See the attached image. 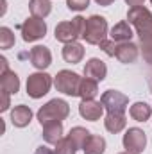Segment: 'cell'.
Here are the masks:
<instances>
[{
    "mask_svg": "<svg viewBox=\"0 0 152 154\" xmlns=\"http://www.w3.org/2000/svg\"><path fill=\"white\" fill-rule=\"evenodd\" d=\"M56 86H57V90H61V91L66 93V95H79L81 79H79L77 74H72V72L63 70L59 75L56 77Z\"/></svg>",
    "mask_w": 152,
    "mask_h": 154,
    "instance_id": "4",
    "label": "cell"
},
{
    "mask_svg": "<svg viewBox=\"0 0 152 154\" xmlns=\"http://www.w3.org/2000/svg\"><path fill=\"white\" fill-rule=\"evenodd\" d=\"M22 31H23V39H25V41H34V39L45 36L47 25H45V22L39 20V18H29V20L22 25Z\"/></svg>",
    "mask_w": 152,
    "mask_h": 154,
    "instance_id": "7",
    "label": "cell"
},
{
    "mask_svg": "<svg viewBox=\"0 0 152 154\" xmlns=\"http://www.w3.org/2000/svg\"><path fill=\"white\" fill-rule=\"evenodd\" d=\"M97 2H99L100 5H109V4H111L113 0H97Z\"/></svg>",
    "mask_w": 152,
    "mask_h": 154,
    "instance_id": "28",
    "label": "cell"
},
{
    "mask_svg": "<svg viewBox=\"0 0 152 154\" xmlns=\"http://www.w3.org/2000/svg\"><path fill=\"white\" fill-rule=\"evenodd\" d=\"M66 115H68V104L65 100H57L56 99V100H50L45 108L39 109L38 118H39V122H41V125H45L50 120L52 122H57V120L65 118Z\"/></svg>",
    "mask_w": 152,
    "mask_h": 154,
    "instance_id": "2",
    "label": "cell"
},
{
    "mask_svg": "<svg viewBox=\"0 0 152 154\" xmlns=\"http://www.w3.org/2000/svg\"><path fill=\"white\" fill-rule=\"evenodd\" d=\"M48 88H50V77L47 74H34L27 81V93L34 99L45 95L48 91Z\"/></svg>",
    "mask_w": 152,
    "mask_h": 154,
    "instance_id": "6",
    "label": "cell"
},
{
    "mask_svg": "<svg viewBox=\"0 0 152 154\" xmlns=\"http://www.w3.org/2000/svg\"><path fill=\"white\" fill-rule=\"evenodd\" d=\"M150 2H152V0H150Z\"/></svg>",
    "mask_w": 152,
    "mask_h": 154,
    "instance_id": "29",
    "label": "cell"
},
{
    "mask_svg": "<svg viewBox=\"0 0 152 154\" xmlns=\"http://www.w3.org/2000/svg\"><path fill=\"white\" fill-rule=\"evenodd\" d=\"M31 109L27 108V106H18V108H14L13 109V113H11V118H13V122H14V125H18V127H23V125H27L29 122H31Z\"/></svg>",
    "mask_w": 152,
    "mask_h": 154,
    "instance_id": "12",
    "label": "cell"
},
{
    "mask_svg": "<svg viewBox=\"0 0 152 154\" xmlns=\"http://www.w3.org/2000/svg\"><path fill=\"white\" fill-rule=\"evenodd\" d=\"M102 104L108 106L109 113H116V115H122L123 109H125V104H127V97L118 93V91H113L109 90L108 93L102 95Z\"/></svg>",
    "mask_w": 152,
    "mask_h": 154,
    "instance_id": "8",
    "label": "cell"
},
{
    "mask_svg": "<svg viewBox=\"0 0 152 154\" xmlns=\"http://www.w3.org/2000/svg\"><path fill=\"white\" fill-rule=\"evenodd\" d=\"M56 154H75V142L70 136L65 140H59L56 147Z\"/></svg>",
    "mask_w": 152,
    "mask_h": 154,
    "instance_id": "23",
    "label": "cell"
},
{
    "mask_svg": "<svg viewBox=\"0 0 152 154\" xmlns=\"http://www.w3.org/2000/svg\"><path fill=\"white\" fill-rule=\"evenodd\" d=\"M61 133L63 127L59 122H52V124H45V140L50 143H57L61 140Z\"/></svg>",
    "mask_w": 152,
    "mask_h": 154,
    "instance_id": "15",
    "label": "cell"
},
{
    "mask_svg": "<svg viewBox=\"0 0 152 154\" xmlns=\"http://www.w3.org/2000/svg\"><path fill=\"white\" fill-rule=\"evenodd\" d=\"M31 61L36 68H47L50 65V52L47 47H34L31 52Z\"/></svg>",
    "mask_w": 152,
    "mask_h": 154,
    "instance_id": "9",
    "label": "cell"
},
{
    "mask_svg": "<svg viewBox=\"0 0 152 154\" xmlns=\"http://www.w3.org/2000/svg\"><path fill=\"white\" fill-rule=\"evenodd\" d=\"M104 147H106V142L104 138L100 136H90L84 143V152L86 154H102L104 152Z\"/></svg>",
    "mask_w": 152,
    "mask_h": 154,
    "instance_id": "13",
    "label": "cell"
},
{
    "mask_svg": "<svg viewBox=\"0 0 152 154\" xmlns=\"http://www.w3.org/2000/svg\"><path fill=\"white\" fill-rule=\"evenodd\" d=\"M31 11L36 18L47 16L50 13V2L48 0H32L31 2Z\"/></svg>",
    "mask_w": 152,
    "mask_h": 154,
    "instance_id": "21",
    "label": "cell"
},
{
    "mask_svg": "<svg viewBox=\"0 0 152 154\" xmlns=\"http://www.w3.org/2000/svg\"><path fill=\"white\" fill-rule=\"evenodd\" d=\"M82 54H84V50H82V47L77 45V43H68V45L65 47V50H63V57H65L68 63H77V61H81Z\"/></svg>",
    "mask_w": 152,
    "mask_h": 154,
    "instance_id": "14",
    "label": "cell"
},
{
    "mask_svg": "<svg viewBox=\"0 0 152 154\" xmlns=\"http://www.w3.org/2000/svg\"><path fill=\"white\" fill-rule=\"evenodd\" d=\"M79 111H81V115L84 116V118H88V120H99L100 115H102V106L99 102H93L90 99V100H84L81 104Z\"/></svg>",
    "mask_w": 152,
    "mask_h": 154,
    "instance_id": "10",
    "label": "cell"
},
{
    "mask_svg": "<svg viewBox=\"0 0 152 154\" xmlns=\"http://www.w3.org/2000/svg\"><path fill=\"white\" fill-rule=\"evenodd\" d=\"M127 2H129L131 5H134V7H136V5H140V4H141L143 0H127Z\"/></svg>",
    "mask_w": 152,
    "mask_h": 154,
    "instance_id": "27",
    "label": "cell"
},
{
    "mask_svg": "<svg viewBox=\"0 0 152 154\" xmlns=\"http://www.w3.org/2000/svg\"><path fill=\"white\" fill-rule=\"evenodd\" d=\"M147 138L141 129H129L127 134L123 136V147L127 149L129 154H140L145 149Z\"/></svg>",
    "mask_w": 152,
    "mask_h": 154,
    "instance_id": "5",
    "label": "cell"
},
{
    "mask_svg": "<svg viewBox=\"0 0 152 154\" xmlns=\"http://www.w3.org/2000/svg\"><path fill=\"white\" fill-rule=\"evenodd\" d=\"M84 23H86V20L81 18V16L74 18V22L59 23L57 29H56V38L59 39V41H65V43L74 41L77 36H82V32H84Z\"/></svg>",
    "mask_w": 152,
    "mask_h": 154,
    "instance_id": "3",
    "label": "cell"
},
{
    "mask_svg": "<svg viewBox=\"0 0 152 154\" xmlns=\"http://www.w3.org/2000/svg\"><path fill=\"white\" fill-rule=\"evenodd\" d=\"M106 20L102 16H91L86 20L84 23V32H82V38L86 39L88 43H102V39L106 36Z\"/></svg>",
    "mask_w": 152,
    "mask_h": 154,
    "instance_id": "1",
    "label": "cell"
},
{
    "mask_svg": "<svg viewBox=\"0 0 152 154\" xmlns=\"http://www.w3.org/2000/svg\"><path fill=\"white\" fill-rule=\"evenodd\" d=\"M150 108L145 104V102H136L132 108H131V116L138 122H145L149 116H150Z\"/></svg>",
    "mask_w": 152,
    "mask_h": 154,
    "instance_id": "17",
    "label": "cell"
},
{
    "mask_svg": "<svg viewBox=\"0 0 152 154\" xmlns=\"http://www.w3.org/2000/svg\"><path fill=\"white\" fill-rule=\"evenodd\" d=\"M123 125H125V118H123V115L109 113L108 118H106V127H108V131H111V133H118V131H122Z\"/></svg>",
    "mask_w": 152,
    "mask_h": 154,
    "instance_id": "18",
    "label": "cell"
},
{
    "mask_svg": "<svg viewBox=\"0 0 152 154\" xmlns=\"http://www.w3.org/2000/svg\"><path fill=\"white\" fill-rule=\"evenodd\" d=\"M95 93H97V82L95 81H91V79H84V81H81V90H79V95H82L86 100H90V99H93L95 97Z\"/></svg>",
    "mask_w": 152,
    "mask_h": 154,
    "instance_id": "20",
    "label": "cell"
},
{
    "mask_svg": "<svg viewBox=\"0 0 152 154\" xmlns=\"http://www.w3.org/2000/svg\"><path fill=\"white\" fill-rule=\"evenodd\" d=\"M116 56H118V59L123 61V63H132V61L136 59L138 52H136V47L129 43V45H122V47L116 50Z\"/></svg>",
    "mask_w": 152,
    "mask_h": 154,
    "instance_id": "16",
    "label": "cell"
},
{
    "mask_svg": "<svg viewBox=\"0 0 152 154\" xmlns=\"http://www.w3.org/2000/svg\"><path fill=\"white\" fill-rule=\"evenodd\" d=\"M36 154H52V152H50V151H48L47 147H39L38 152H36Z\"/></svg>",
    "mask_w": 152,
    "mask_h": 154,
    "instance_id": "26",
    "label": "cell"
},
{
    "mask_svg": "<svg viewBox=\"0 0 152 154\" xmlns=\"http://www.w3.org/2000/svg\"><path fill=\"white\" fill-rule=\"evenodd\" d=\"M131 36H132L131 27H129L125 22L118 23V25L113 29V32H111V38H113V41H125V39H131Z\"/></svg>",
    "mask_w": 152,
    "mask_h": 154,
    "instance_id": "19",
    "label": "cell"
},
{
    "mask_svg": "<svg viewBox=\"0 0 152 154\" xmlns=\"http://www.w3.org/2000/svg\"><path fill=\"white\" fill-rule=\"evenodd\" d=\"M2 47H4V48H7V47H11V45H13V41H14V39H13V34H11V31H9V29H5V27H4V29H2Z\"/></svg>",
    "mask_w": 152,
    "mask_h": 154,
    "instance_id": "24",
    "label": "cell"
},
{
    "mask_svg": "<svg viewBox=\"0 0 152 154\" xmlns=\"http://www.w3.org/2000/svg\"><path fill=\"white\" fill-rule=\"evenodd\" d=\"M88 2L90 0H68V7L74 11H81L84 7H88Z\"/></svg>",
    "mask_w": 152,
    "mask_h": 154,
    "instance_id": "25",
    "label": "cell"
},
{
    "mask_svg": "<svg viewBox=\"0 0 152 154\" xmlns=\"http://www.w3.org/2000/svg\"><path fill=\"white\" fill-rule=\"evenodd\" d=\"M84 74L86 77H93L95 81H102L106 77V65L99 59H90L84 66Z\"/></svg>",
    "mask_w": 152,
    "mask_h": 154,
    "instance_id": "11",
    "label": "cell"
},
{
    "mask_svg": "<svg viewBox=\"0 0 152 154\" xmlns=\"http://www.w3.org/2000/svg\"><path fill=\"white\" fill-rule=\"evenodd\" d=\"M2 88L7 93H16L18 88H20V82H18L16 74H5V75L2 77Z\"/></svg>",
    "mask_w": 152,
    "mask_h": 154,
    "instance_id": "22",
    "label": "cell"
}]
</instances>
